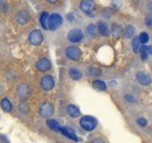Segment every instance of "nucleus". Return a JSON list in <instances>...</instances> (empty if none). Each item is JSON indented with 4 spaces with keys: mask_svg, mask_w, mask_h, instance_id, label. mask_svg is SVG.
I'll use <instances>...</instances> for the list:
<instances>
[{
    "mask_svg": "<svg viewBox=\"0 0 152 143\" xmlns=\"http://www.w3.org/2000/svg\"><path fill=\"white\" fill-rule=\"evenodd\" d=\"M147 52H148L149 55H152V46L147 47Z\"/></svg>",
    "mask_w": 152,
    "mask_h": 143,
    "instance_id": "2f4dec72",
    "label": "nucleus"
},
{
    "mask_svg": "<svg viewBox=\"0 0 152 143\" xmlns=\"http://www.w3.org/2000/svg\"><path fill=\"white\" fill-rule=\"evenodd\" d=\"M47 125L49 126L50 129H51V130L54 132H60L61 127H62L59 124V122L56 121L55 119H49V120L47 121Z\"/></svg>",
    "mask_w": 152,
    "mask_h": 143,
    "instance_id": "a211bd4d",
    "label": "nucleus"
},
{
    "mask_svg": "<svg viewBox=\"0 0 152 143\" xmlns=\"http://www.w3.org/2000/svg\"><path fill=\"white\" fill-rule=\"evenodd\" d=\"M66 56L71 61H78L82 57V51L79 47L69 46L66 49Z\"/></svg>",
    "mask_w": 152,
    "mask_h": 143,
    "instance_id": "7ed1b4c3",
    "label": "nucleus"
},
{
    "mask_svg": "<svg viewBox=\"0 0 152 143\" xmlns=\"http://www.w3.org/2000/svg\"><path fill=\"white\" fill-rule=\"evenodd\" d=\"M62 24H63V17L58 13H52L48 20V30L56 31Z\"/></svg>",
    "mask_w": 152,
    "mask_h": 143,
    "instance_id": "f03ea898",
    "label": "nucleus"
},
{
    "mask_svg": "<svg viewBox=\"0 0 152 143\" xmlns=\"http://www.w3.org/2000/svg\"><path fill=\"white\" fill-rule=\"evenodd\" d=\"M145 24L148 28H152V13L148 14L145 19Z\"/></svg>",
    "mask_w": 152,
    "mask_h": 143,
    "instance_id": "c85d7f7f",
    "label": "nucleus"
},
{
    "mask_svg": "<svg viewBox=\"0 0 152 143\" xmlns=\"http://www.w3.org/2000/svg\"><path fill=\"white\" fill-rule=\"evenodd\" d=\"M60 133H63V136H66L69 139L73 140V141H78V137L76 136V133L74 132L73 129H71L70 127H61Z\"/></svg>",
    "mask_w": 152,
    "mask_h": 143,
    "instance_id": "f8f14e48",
    "label": "nucleus"
},
{
    "mask_svg": "<svg viewBox=\"0 0 152 143\" xmlns=\"http://www.w3.org/2000/svg\"><path fill=\"white\" fill-rule=\"evenodd\" d=\"M139 37V40H140V43H142V44H145V43L149 40V36L147 35L146 32H142Z\"/></svg>",
    "mask_w": 152,
    "mask_h": 143,
    "instance_id": "a878e982",
    "label": "nucleus"
},
{
    "mask_svg": "<svg viewBox=\"0 0 152 143\" xmlns=\"http://www.w3.org/2000/svg\"><path fill=\"white\" fill-rule=\"evenodd\" d=\"M49 17H50V14L47 12L42 13L40 15V19H39L40 24L44 30H48V20H49Z\"/></svg>",
    "mask_w": 152,
    "mask_h": 143,
    "instance_id": "6ab92c4d",
    "label": "nucleus"
},
{
    "mask_svg": "<svg viewBox=\"0 0 152 143\" xmlns=\"http://www.w3.org/2000/svg\"><path fill=\"white\" fill-rule=\"evenodd\" d=\"M132 48H133V52H140V48H141V43L139 40V37H134L132 40Z\"/></svg>",
    "mask_w": 152,
    "mask_h": 143,
    "instance_id": "393cba45",
    "label": "nucleus"
},
{
    "mask_svg": "<svg viewBox=\"0 0 152 143\" xmlns=\"http://www.w3.org/2000/svg\"><path fill=\"white\" fill-rule=\"evenodd\" d=\"M87 32L89 37L94 38L97 35V30H96V27H95L94 24H89L87 27Z\"/></svg>",
    "mask_w": 152,
    "mask_h": 143,
    "instance_id": "5701e85b",
    "label": "nucleus"
},
{
    "mask_svg": "<svg viewBox=\"0 0 152 143\" xmlns=\"http://www.w3.org/2000/svg\"><path fill=\"white\" fill-rule=\"evenodd\" d=\"M54 113V107L50 102H44L39 107V114L44 118H50Z\"/></svg>",
    "mask_w": 152,
    "mask_h": 143,
    "instance_id": "20e7f679",
    "label": "nucleus"
},
{
    "mask_svg": "<svg viewBox=\"0 0 152 143\" xmlns=\"http://www.w3.org/2000/svg\"><path fill=\"white\" fill-rule=\"evenodd\" d=\"M44 41V35L40 30H34L28 35V42L33 46H39Z\"/></svg>",
    "mask_w": 152,
    "mask_h": 143,
    "instance_id": "39448f33",
    "label": "nucleus"
},
{
    "mask_svg": "<svg viewBox=\"0 0 152 143\" xmlns=\"http://www.w3.org/2000/svg\"><path fill=\"white\" fill-rule=\"evenodd\" d=\"M66 112H68V114H69L70 117H73V118L80 116V114H81L79 108L73 104L68 105V107H66Z\"/></svg>",
    "mask_w": 152,
    "mask_h": 143,
    "instance_id": "4468645a",
    "label": "nucleus"
},
{
    "mask_svg": "<svg viewBox=\"0 0 152 143\" xmlns=\"http://www.w3.org/2000/svg\"><path fill=\"white\" fill-rule=\"evenodd\" d=\"M137 123L139 124V125H140L141 127H145V126H146V124H147V121H146V119H145V118H144V117H140V118H138Z\"/></svg>",
    "mask_w": 152,
    "mask_h": 143,
    "instance_id": "c756f323",
    "label": "nucleus"
},
{
    "mask_svg": "<svg viewBox=\"0 0 152 143\" xmlns=\"http://www.w3.org/2000/svg\"><path fill=\"white\" fill-rule=\"evenodd\" d=\"M125 98H126V100L127 102H134L135 101V99H134V97H133V95H131V94H126V97H125Z\"/></svg>",
    "mask_w": 152,
    "mask_h": 143,
    "instance_id": "7c9ffc66",
    "label": "nucleus"
},
{
    "mask_svg": "<svg viewBox=\"0 0 152 143\" xmlns=\"http://www.w3.org/2000/svg\"><path fill=\"white\" fill-rule=\"evenodd\" d=\"M69 77L72 79V80H75V81H77V80H80L81 78H82V73L78 70V69H76V68H70L69 70Z\"/></svg>",
    "mask_w": 152,
    "mask_h": 143,
    "instance_id": "f3484780",
    "label": "nucleus"
},
{
    "mask_svg": "<svg viewBox=\"0 0 152 143\" xmlns=\"http://www.w3.org/2000/svg\"><path fill=\"white\" fill-rule=\"evenodd\" d=\"M0 106L5 113H11L12 111V104L8 98H3L0 101Z\"/></svg>",
    "mask_w": 152,
    "mask_h": 143,
    "instance_id": "dca6fc26",
    "label": "nucleus"
},
{
    "mask_svg": "<svg viewBox=\"0 0 152 143\" xmlns=\"http://www.w3.org/2000/svg\"><path fill=\"white\" fill-rule=\"evenodd\" d=\"M41 88L44 90V91H50L54 88V85H55V81L53 76L50 75V74H47L45 76H43L42 79H41Z\"/></svg>",
    "mask_w": 152,
    "mask_h": 143,
    "instance_id": "6e6552de",
    "label": "nucleus"
},
{
    "mask_svg": "<svg viewBox=\"0 0 152 143\" xmlns=\"http://www.w3.org/2000/svg\"><path fill=\"white\" fill-rule=\"evenodd\" d=\"M35 68L39 72H48L51 68V62L46 57H43L35 63Z\"/></svg>",
    "mask_w": 152,
    "mask_h": 143,
    "instance_id": "9d476101",
    "label": "nucleus"
},
{
    "mask_svg": "<svg viewBox=\"0 0 152 143\" xmlns=\"http://www.w3.org/2000/svg\"><path fill=\"white\" fill-rule=\"evenodd\" d=\"M84 38V33L81 29L74 28L68 32V39L69 41L72 43H79L83 40Z\"/></svg>",
    "mask_w": 152,
    "mask_h": 143,
    "instance_id": "423d86ee",
    "label": "nucleus"
},
{
    "mask_svg": "<svg viewBox=\"0 0 152 143\" xmlns=\"http://www.w3.org/2000/svg\"><path fill=\"white\" fill-rule=\"evenodd\" d=\"M136 79L138 80V82L140 84L144 85V86H147L151 83V78L149 77V75L145 74L144 72H139V73H137Z\"/></svg>",
    "mask_w": 152,
    "mask_h": 143,
    "instance_id": "ddd939ff",
    "label": "nucleus"
},
{
    "mask_svg": "<svg viewBox=\"0 0 152 143\" xmlns=\"http://www.w3.org/2000/svg\"><path fill=\"white\" fill-rule=\"evenodd\" d=\"M15 20L19 25H26L31 20V14L28 13V11L22 10L15 14Z\"/></svg>",
    "mask_w": 152,
    "mask_h": 143,
    "instance_id": "1a4fd4ad",
    "label": "nucleus"
},
{
    "mask_svg": "<svg viewBox=\"0 0 152 143\" xmlns=\"http://www.w3.org/2000/svg\"><path fill=\"white\" fill-rule=\"evenodd\" d=\"M134 35V28L131 25H128L125 28L124 30V36H125L126 39H129V38Z\"/></svg>",
    "mask_w": 152,
    "mask_h": 143,
    "instance_id": "b1692460",
    "label": "nucleus"
},
{
    "mask_svg": "<svg viewBox=\"0 0 152 143\" xmlns=\"http://www.w3.org/2000/svg\"><path fill=\"white\" fill-rule=\"evenodd\" d=\"M92 87L95 90H98V91H104L107 89V85H106V83L104 82V81L96 79V80H94L92 82Z\"/></svg>",
    "mask_w": 152,
    "mask_h": 143,
    "instance_id": "412c9836",
    "label": "nucleus"
},
{
    "mask_svg": "<svg viewBox=\"0 0 152 143\" xmlns=\"http://www.w3.org/2000/svg\"><path fill=\"white\" fill-rule=\"evenodd\" d=\"M16 92L19 97L26 99L31 95V86L27 83H20L17 86Z\"/></svg>",
    "mask_w": 152,
    "mask_h": 143,
    "instance_id": "0eeeda50",
    "label": "nucleus"
},
{
    "mask_svg": "<svg viewBox=\"0 0 152 143\" xmlns=\"http://www.w3.org/2000/svg\"><path fill=\"white\" fill-rule=\"evenodd\" d=\"M8 11V5L6 2L4 1H0V12L2 13H6Z\"/></svg>",
    "mask_w": 152,
    "mask_h": 143,
    "instance_id": "cd10ccee",
    "label": "nucleus"
},
{
    "mask_svg": "<svg viewBox=\"0 0 152 143\" xmlns=\"http://www.w3.org/2000/svg\"><path fill=\"white\" fill-rule=\"evenodd\" d=\"M140 52H141V56H142V60H146L147 59V55H148V52H147V47L145 46H142L140 48Z\"/></svg>",
    "mask_w": 152,
    "mask_h": 143,
    "instance_id": "bb28decb",
    "label": "nucleus"
},
{
    "mask_svg": "<svg viewBox=\"0 0 152 143\" xmlns=\"http://www.w3.org/2000/svg\"><path fill=\"white\" fill-rule=\"evenodd\" d=\"M80 126L88 132L93 131L97 126V121L93 116H85L80 119Z\"/></svg>",
    "mask_w": 152,
    "mask_h": 143,
    "instance_id": "f257e3e1",
    "label": "nucleus"
},
{
    "mask_svg": "<svg viewBox=\"0 0 152 143\" xmlns=\"http://www.w3.org/2000/svg\"><path fill=\"white\" fill-rule=\"evenodd\" d=\"M80 9L86 13H89L94 11L95 9V3L90 0H84L80 2Z\"/></svg>",
    "mask_w": 152,
    "mask_h": 143,
    "instance_id": "9b49d317",
    "label": "nucleus"
},
{
    "mask_svg": "<svg viewBox=\"0 0 152 143\" xmlns=\"http://www.w3.org/2000/svg\"><path fill=\"white\" fill-rule=\"evenodd\" d=\"M111 32H112V35H113L114 38H119L122 35V28H121L120 25H118L117 23H113L112 24Z\"/></svg>",
    "mask_w": 152,
    "mask_h": 143,
    "instance_id": "aec40b11",
    "label": "nucleus"
},
{
    "mask_svg": "<svg viewBox=\"0 0 152 143\" xmlns=\"http://www.w3.org/2000/svg\"><path fill=\"white\" fill-rule=\"evenodd\" d=\"M101 74H102V72L98 68H94V67H92V68H89L88 70V75L91 76V77H99Z\"/></svg>",
    "mask_w": 152,
    "mask_h": 143,
    "instance_id": "4be33fe9",
    "label": "nucleus"
},
{
    "mask_svg": "<svg viewBox=\"0 0 152 143\" xmlns=\"http://www.w3.org/2000/svg\"><path fill=\"white\" fill-rule=\"evenodd\" d=\"M97 29L101 35H103V36L109 35V29L107 25V23H104V21H99L97 23Z\"/></svg>",
    "mask_w": 152,
    "mask_h": 143,
    "instance_id": "2eb2a0df",
    "label": "nucleus"
}]
</instances>
